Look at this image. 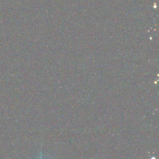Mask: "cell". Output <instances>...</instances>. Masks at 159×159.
<instances>
[{
    "instance_id": "6da1fadb",
    "label": "cell",
    "mask_w": 159,
    "mask_h": 159,
    "mask_svg": "<svg viewBox=\"0 0 159 159\" xmlns=\"http://www.w3.org/2000/svg\"><path fill=\"white\" fill-rule=\"evenodd\" d=\"M150 159H155V157H152L150 158Z\"/></svg>"
},
{
    "instance_id": "7a4b0ae2",
    "label": "cell",
    "mask_w": 159,
    "mask_h": 159,
    "mask_svg": "<svg viewBox=\"0 0 159 159\" xmlns=\"http://www.w3.org/2000/svg\"><path fill=\"white\" fill-rule=\"evenodd\" d=\"M40 159H42V157H41V158H40Z\"/></svg>"
}]
</instances>
